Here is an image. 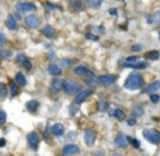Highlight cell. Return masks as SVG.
Segmentation results:
<instances>
[{
	"mask_svg": "<svg viewBox=\"0 0 160 156\" xmlns=\"http://www.w3.org/2000/svg\"><path fill=\"white\" fill-rule=\"evenodd\" d=\"M110 14H111V16H117V10H115V8H111Z\"/></svg>",
	"mask_w": 160,
	"mask_h": 156,
	"instance_id": "39",
	"label": "cell"
},
{
	"mask_svg": "<svg viewBox=\"0 0 160 156\" xmlns=\"http://www.w3.org/2000/svg\"><path fill=\"white\" fill-rule=\"evenodd\" d=\"M156 20H158V21L160 23V10L158 11V14H156Z\"/></svg>",
	"mask_w": 160,
	"mask_h": 156,
	"instance_id": "41",
	"label": "cell"
},
{
	"mask_svg": "<svg viewBox=\"0 0 160 156\" xmlns=\"http://www.w3.org/2000/svg\"><path fill=\"white\" fill-rule=\"evenodd\" d=\"M51 131H52V134H53V135H56V137H62V135L65 134V128H63V125H62V124H59V123L53 124L52 128H51Z\"/></svg>",
	"mask_w": 160,
	"mask_h": 156,
	"instance_id": "16",
	"label": "cell"
},
{
	"mask_svg": "<svg viewBox=\"0 0 160 156\" xmlns=\"http://www.w3.org/2000/svg\"><path fill=\"white\" fill-rule=\"evenodd\" d=\"M143 137L146 141H149L153 145H158L160 143V132L156 129H145L143 131Z\"/></svg>",
	"mask_w": 160,
	"mask_h": 156,
	"instance_id": "3",
	"label": "cell"
},
{
	"mask_svg": "<svg viewBox=\"0 0 160 156\" xmlns=\"http://www.w3.org/2000/svg\"><path fill=\"white\" fill-rule=\"evenodd\" d=\"M80 152V148L78 145H75V143H68V145L63 146V149H62V155L63 156H75L78 155Z\"/></svg>",
	"mask_w": 160,
	"mask_h": 156,
	"instance_id": "5",
	"label": "cell"
},
{
	"mask_svg": "<svg viewBox=\"0 0 160 156\" xmlns=\"http://www.w3.org/2000/svg\"><path fill=\"white\" fill-rule=\"evenodd\" d=\"M84 83L87 84L88 87H91V89H94V87H97L100 84V82H98V79L94 76V73L93 75H90V76H87V79L84 80Z\"/></svg>",
	"mask_w": 160,
	"mask_h": 156,
	"instance_id": "17",
	"label": "cell"
},
{
	"mask_svg": "<svg viewBox=\"0 0 160 156\" xmlns=\"http://www.w3.org/2000/svg\"><path fill=\"white\" fill-rule=\"evenodd\" d=\"M133 62H138V58H136V56H129V58H127V62H125V63H133Z\"/></svg>",
	"mask_w": 160,
	"mask_h": 156,
	"instance_id": "34",
	"label": "cell"
},
{
	"mask_svg": "<svg viewBox=\"0 0 160 156\" xmlns=\"http://www.w3.org/2000/svg\"><path fill=\"white\" fill-rule=\"evenodd\" d=\"M107 106H108V104L105 103V101H101V103L98 104V108L100 110H105V108H107Z\"/></svg>",
	"mask_w": 160,
	"mask_h": 156,
	"instance_id": "37",
	"label": "cell"
},
{
	"mask_svg": "<svg viewBox=\"0 0 160 156\" xmlns=\"http://www.w3.org/2000/svg\"><path fill=\"white\" fill-rule=\"evenodd\" d=\"M112 156H122V155H119V153H114Z\"/></svg>",
	"mask_w": 160,
	"mask_h": 156,
	"instance_id": "44",
	"label": "cell"
},
{
	"mask_svg": "<svg viewBox=\"0 0 160 156\" xmlns=\"http://www.w3.org/2000/svg\"><path fill=\"white\" fill-rule=\"evenodd\" d=\"M86 3H87V4L90 6V7L97 8V7H100V6H101L102 0H86Z\"/></svg>",
	"mask_w": 160,
	"mask_h": 156,
	"instance_id": "28",
	"label": "cell"
},
{
	"mask_svg": "<svg viewBox=\"0 0 160 156\" xmlns=\"http://www.w3.org/2000/svg\"><path fill=\"white\" fill-rule=\"evenodd\" d=\"M25 24L30 28H38L39 24H41V20H39V17L35 16V14H30L28 17H25Z\"/></svg>",
	"mask_w": 160,
	"mask_h": 156,
	"instance_id": "8",
	"label": "cell"
},
{
	"mask_svg": "<svg viewBox=\"0 0 160 156\" xmlns=\"http://www.w3.org/2000/svg\"><path fill=\"white\" fill-rule=\"evenodd\" d=\"M0 38H2V47L4 45V34H0Z\"/></svg>",
	"mask_w": 160,
	"mask_h": 156,
	"instance_id": "40",
	"label": "cell"
},
{
	"mask_svg": "<svg viewBox=\"0 0 160 156\" xmlns=\"http://www.w3.org/2000/svg\"><path fill=\"white\" fill-rule=\"evenodd\" d=\"M159 90H160V80L148 84V86L142 90V93H145V94H146V93H148V94H153L155 92H159Z\"/></svg>",
	"mask_w": 160,
	"mask_h": 156,
	"instance_id": "13",
	"label": "cell"
},
{
	"mask_svg": "<svg viewBox=\"0 0 160 156\" xmlns=\"http://www.w3.org/2000/svg\"><path fill=\"white\" fill-rule=\"evenodd\" d=\"M115 80H117V76L115 75H102V76H100L98 78V82H100V84L101 86H111L112 83H115Z\"/></svg>",
	"mask_w": 160,
	"mask_h": 156,
	"instance_id": "11",
	"label": "cell"
},
{
	"mask_svg": "<svg viewBox=\"0 0 160 156\" xmlns=\"http://www.w3.org/2000/svg\"><path fill=\"white\" fill-rule=\"evenodd\" d=\"M42 34H44L47 38H53V37L56 35V31L52 25H45L44 30H42Z\"/></svg>",
	"mask_w": 160,
	"mask_h": 156,
	"instance_id": "18",
	"label": "cell"
},
{
	"mask_svg": "<svg viewBox=\"0 0 160 156\" xmlns=\"http://www.w3.org/2000/svg\"><path fill=\"white\" fill-rule=\"evenodd\" d=\"M132 113H133V117H141V115H143V107L142 106H135L133 107V110H132Z\"/></svg>",
	"mask_w": 160,
	"mask_h": 156,
	"instance_id": "27",
	"label": "cell"
},
{
	"mask_svg": "<svg viewBox=\"0 0 160 156\" xmlns=\"http://www.w3.org/2000/svg\"><path fill=\"white\" fill-rule=\"evenodd\" d=\"M14 80H16L17 83L20 84V86H25V84H27V79H25V76L22 75V73H17Z\"/></svg>",
	"mask_w": 160,
	"mask_h": 156,
	"instance_id": "26",
	"label": "cell"
},
{
	"mask_svg": "<svg viewBox=\"0 0 160 156\" xmlns=\"http://www.w3.org/2000/svg\"><path fill=\"white\" fill-rule=\"evenodd\" d=\"M38 107H39V103L37 100H31V101H28V103H27V110L30 113L37 111V110H38Z\"/></svg>",
	"mask_w": 160,
	"mask_h": 156,
	"instance_id": "23",
	"label": "cell"
},
{
	"mask_svg": "<svg viewBox=\"0 0 160 156\" xmlns=\"http://www.w3.org/2000/svg\"><path fill=\"white\" fill-rule=\"evenodd\" d=\"M159 38H160V37H159Z\"/></svg>",
	"mask_w": 160,
	"mask_h": 156,
	"instance_id": "45",
	"label": "cell"
},
{
	"mask_svg": "<svg viewBox=\"0 0 160 156\" xmlns=\"http://www.w3.org/2000/svg\"><path fill=\"white\" fill-rule=\"evenodd\" d=\"M128 142H129V141H128V137L124 134H118L115 137V139H114V145H115L117 148H121V149L127 148Z\"/></svg>",
	"mask_w": 160,
	"mask_h": 156,
	"instance_id": "9",
	"label": "cell"
},
{
	"mask_svg": "<svg viewBox=\"0 0 160 156\" xmlns=\"http://www.w3.org/2000/svg\"><path fill=\"white\" fill-rule=\"evenodd\" d=\"M124 86H125V89H128V90L141 89V87L143 86V76H142L141 73H138V72L131 73V75L127 78V80H125Z\"/></svg>",
	"mask_w": 160,
	"mask_h": 156,
	"instance_id": "1",
	"label": "cell"
},
{
	"mask_svg": "<svg viewBox=\"0 0 160 156\" xmlns=\"http://www.w3.org/2000/svg\"><path fill=\"white\" fill-rule=\"evenodd\" d=\"M0 145L4 146V145H6V141H4V139H2V141H0Z\"/></svg>",
	"mask_w": 160,
	"mask_h": 156,
	"instance_id": "43",
	"label": "cell"
},
{
	"mask_svg": "<svg viewBox=\"0 0 160 156\" xmlns=\"http://www.w3.org/2000/svg\"><path fill=\"white\" fill-rule=\"evenodd\" d=\"M159 56H160L159 51H149V52H146V56H145V58L150 59V61H156V59H159Z\"/></svg>",
	"mask_w": 160,
	"mask_h": 156,
	"instance_id": "25",
	"label": "cell"
},
{
	"mask_svg": "<svg viewBox=\"0 0 160 156\" xmlns=\"http://www.w3.org/2000/svg\"><path fill=\"white\" fill-rule=\"evenodd\" d=\"M110 117L118 118V120H124L125 113H124V110H121V108H115V110H111L110 111Z\"/></svg>",
	"mask_w": 160,
	"mask_h": 156,
	"instance_id": "21",
	"label": "cell"
},
{
	"mask_svg": "<svg viewBox=\"0 0 160 156\" xmlns=\"http://www.w3.org/2000/svg\"><path fill=\"white\" fill-rule=\"evenodd\" d=\"M48 73L52 76H59L62 73V69H61V66H58V65L51 63L49 66H48Z\"/></svg>",
	"mask_w": 160,
	"mask_h": 156,
	"instance_id": "19",
	"label": "cell"
},
{
	"mask_svg": "<svg viewBox=\"0 0 160 156\" xmlns=\"http://www.w3.org/2000/svg\"><path fill=\"white\" fill-rule=\"evenodd\" d=\"M70 4H72V7L75 8V10L82 8V2H80V0H70Z\"/></svg>",
	"mask_w": 160,
	"mask_h": 156,
	"instance_id": "29",
	"label": "cell"
},
{
	"mask_svg": "<svg viewBox=\"0 0 160 156\" xmlns=\"http://www.w3.org/2000/svg\"><path fill=\"white\" fill-rule=\"evenodd\" d=\"M63 83H65V80H62V79H59L55 76V79L52 80V84H51V90H52L53 93L61 92V90L63 89Z\"/></svg>",
	"mask_w": 160,
	"mask_h": 156,
	"instance_id": "14",
	"label": "cell"
},
{
	"mask_svg": "<svg viewBox=\"0 0 160 156\" xmlns=\"http://www.w3.org/2000/svg\"><path fill=\"white\" fill-rule=\"evenodd\" d=\"M0 115H2V120H0V123H2V124H6V111H4V110H2Z\"/></svg>",
	"mask_w": 160,
	"mask_h": 156,
	"instance_id": "35",
	"label": "cell"
},
{
	"mask_svg": "<svg viewBox=\"0 0 160 156\" xmlns=\"http://www.w3.org/2000/svg\"><path fill=\"white\" fill-rule=\"evenodd\" d=\"M128 141H129V142L133 145V148H141V142H139L138 139H132L131 137H128Z\"/></svg>",
	"mask_w": 160,
	"mask_h": 156,
	"instance_id": "30",
	"label": "cell"
},
{
	"mask_svg": "<svg viewBox=\"0 0 160 156\" xmlns=\"http://www.w3.org/2000/svg\"><path fill=\"white\" fill-rule=\"evenodd\" d=\"M0 89H2V98H4L6 96H7V87H6V84H4V83H2Z\"/></svg>",
	"mask_w": 160,
	"mask_h": 156,
	"instance_id": "32",
	"label": "cell"
},
{
	"mask_svg": "<svg viewBox=\"0 0 160 156\" xmlns=\"http://www.w3.org/2000/svg\"><path fill=\"white\" fill-rule=\"evenodd\" d=\"M27 141H28V146H30V149H32V151H37V149H38V145H39V135L37 134L35 131H34V132H30V134H28Z\"/></svg>",
	"mask_w": 160,
	"mask_h": 156,
	"instance_id": "4",
	"label": "cell"
},
{
	"mask_svg": "<svg viewBox=\"0 0 160 156\" xmlns=\"http://www.w3.org/2000/svg\"><path fill=\"white\" fill-rule=\"evenodd\" d=\"M96 142V131L94 129H86L84 131V143L87 146H93Z\"/></svg>",
	"mask_w": 160,
	"mask_h": 156,
	"instance_id": "10",
	"label": "cell"
},
{
	"mask_svg": "<svg viewBox=\"0 0 160 156\" xmlns=\"http://www.w3.org/2000/svg\"><path fill=\"white\" fill-rule=\"evenodd\" d=\"M8 87H10V94L11 96H17V94H18V83H17V82L16 80H14V82H10V86H8Z\"/></svg>",
	"mask_w": 160,
	"mask_h": 156,
	"instance_id": "24",
	"label": "cell"
},
{
	"mask_svg": "<svg viewBox=\"0 0 160 156\" xmlns=\"http://www.w3.org/2000/svg\"><path fill=\"white\" fill-rule=\"evenodd\" d=\"M17 62H18V63L27 70H31V68H32L31 62L28 61V58L24 55V53H18V55H17Z\"/></svg>",
	"mask_w": 160,
	"mask_h": 156,
	"instance_id": "12",
	"label": "cell"
},
{
	"mask_svg": "<svg viewBox=\"0 0 160 156\" xmlns=\"http://www.w3.org/2000/svg\"><path fill=\"white\" fill-rule=\"evenodd\" d=\"M63 90L68 96H75L82 90V86H80L79 82L72 80V79H66L63 83Z\"/></svg>",
	"mask_w": 160,
	"mask_h": 156,
	"instance_id": "2",
	"label": "cell"
},
{
	"mask_svg": "<svg viewBox=\"0 0 160 156\" xmlns=\"http://www.w3.org/2000/svg\"><path fill=\"white\" fill-rule=\"evenodd\" d=\"M159 100H160V96L159 94H155V93H153V94H150V101H152V103H159Z\"/></svg>",
	"mask_w": 160,
	"mask_h": 156,
	"instance_id": "33",
	"label": "cell"
},
{
	"mask_svg": "<svg viewBox=\"0 0 160 156\" xmlns=\"http://www.w3.org/2000/svg\"><path fill=\"white\" fill-rule=\"evenodd\" d=\"M125 66L128 68H133V69H143V68H148V62H133V63H124Z\"/></svg>",
	"mask_w": 160,
	"mask_h": 156,
	"instance_id": "22",
	"label": "cell"
},
{
	"mask_svg": "<svg viewBox=\"0 0 160 156\" xmlns=\"http://www.w3.org/2000/svg\"><path fill=\"white\" fill-rule=\"evenodd\" d=\"M61 65H62V66H72V65H73V61H72V59H62V61H61Z\"/></svg>",
	"mask_w": 160,
	"mask_h": 156,
	"instance_id": "31",
	"label": "cell"
},
{
	"mask_svg": "<svg viewBox=\"0 0 160 156\" xmlns=\"http://www.w3.org/2000/svg\"><path fill=\"white\" fill-rule=\"evenodd\" d=\"M141 49H142L141 45H133V47H132V51H133V52H139Z\"/></svg>",
	"mask_w": 160,
	"mask_h": 156,
	"instance_id": "38",
	"label": "cell"
},
{
	"mask_svg": "<svg viewBox=\"0 0 160 156\" xmlns=\"http://www.w3.org/2000/svg\"><path fill=\"white\" fill-rule=\"evenodd\" d=\"M75 75H78V76H90V75H93V72H90V69H87L86 66L80 65V66L75 68Z\"/></svg>",
	"mask_w": 160,
	"mask_h": 156,
	"instance_id": "15",
	"label": "cell"
},
{
	"mask_svg": "<svg viewBox=\"0 0 160 156\" xmlns=\"http://www.w3.org/2000/svg\"><path fill=\"white\" fill-rule=\"evenodd\" d=\"M16 8L18 11H24V13H31V11H35L37 10V6L32 4V3H28V2H18L16 6Z\"/></svg>",
	"mask_w": 160,
	"mask_h": 156,
	"instance_id": "6",
	"label": "cell"
},
{
	"mask_svg": "<svg viewBox=\"0 0 160 156\" xmlns=\"http://www.w3.org/2000/svg\"><path fill=\"white\" fill-rule=\"evenodd\" d=\"M91 93H93V89H91V87H90V89L80 90L78 94H76V97H75V104H80V103H83V101H84L87 97H90Z\"/></svg>",
	"mask_w": 160,
	"mask_h": 156,
	"instance_id": "7",
	"label": "cell"
},
{
	"mask_svg": "<svg viewBox=\"0 0 160 156\" xmlns=\"http://www.w3.org/2000/svg\"><path fill=\"white\" fill-rule=\"evenodd\" d=\"M6 25H7V28L8 30H17V21H16V17L14 16H8L7 17V20H6Z\"/></svg>",
	"mask_w": 160,
	"mask_h": 156,
	"instance_id": "20",
	"label": "cell"
},
{
	"mask_svg": "<svg viewBox=\"0 0 160 156\" xmlns=\"http://www.w3.org/2000/svg\"><path fill=\"white\" fill-rule=\"evenodd\" d=\"M14 17H16V18H20V14H18V10L16 11V14H14Z\"/></svg>",
	"mask_w": 160,
	"mask_h": 156,
	"instance_id": "42",
	"label": "cell"
},
{
	"mask_svg": "<svg viewBox=\"0 0 160 156\" xmlns=\"http://www.w3.org/2000/svg\"><path fill=\"white\" fill-rule=\"evenodd\" d=\"M135 124H136V117H133V118H131V120H128V125H129V127L135 125Z\"/></svg>",
	"mask_w": 160,
	"mask_h": 156,
	"instance_id": "36",
	"label": "cell"
}]
</instances>
